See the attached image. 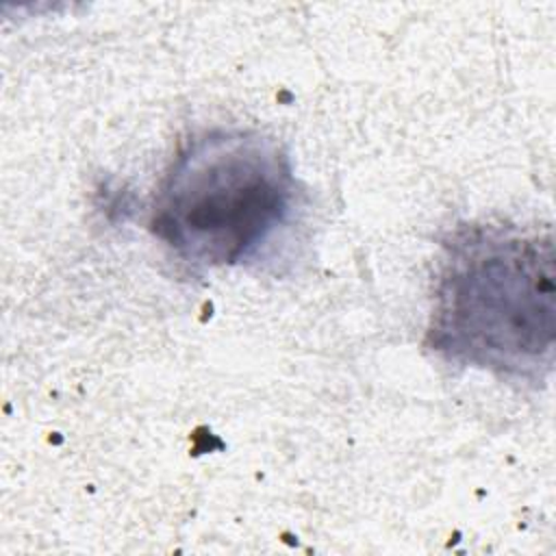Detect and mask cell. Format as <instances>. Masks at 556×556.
Listing matches in <instances>:
<instances>
[{"label": "cell", "instance_id": "obj_1", "mask_svg": "<svg viewBox=\"0 0 556 556\" xmlns=\"http://www.w3.org/2000/svg\"><path fill=\"white\" fill-rule=\"evenodd\" d=\"M552 232L465 224L443 243L428 348L450 363L543 382L556 343Z\"/></svg>", "mask_w": 556, "mask_h": 556}, {"label": "cell", "instance_id": "obj_2", "mask_svg": "<svg viewBox=\"0 0 556 556\" xmlns=\"http://www.w3.org/2000/svg\"><path fill=\"white\" fill-rule=\"evenodd\" d=\"M295 204L289 159L254 130H208L176 156L152 208V232L180 258L224 267L252 258Z\"/></svg>", "mask_w": 556, "mask_h": 556}]
</instances>
